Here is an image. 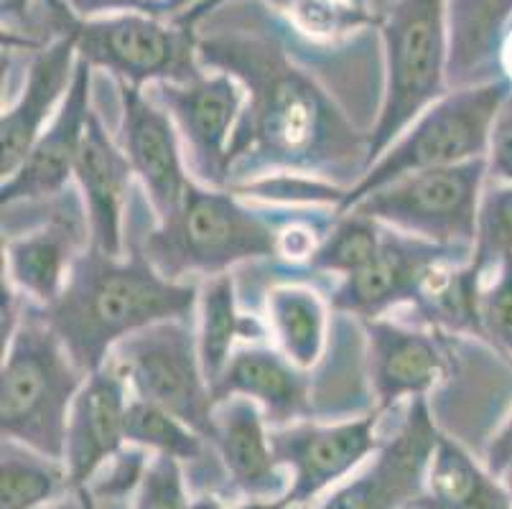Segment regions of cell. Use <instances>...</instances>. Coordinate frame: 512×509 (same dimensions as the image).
Listing matches in <instances>:
<instances>
[{
  "label": "cell",
  "instance_id": "33",
  "mask_svg": "<svg viewBox=\"0 0 512 509\" xmlns=\"http://www.w3.org/2000/svg\"><path fill=\"white\" fill-rule=\"evenodd\" d=\"M495 273L490 286L482 288V339L512 364V255Z\"/></svg>",
  "mask_w": 512,
  "mask_h": 509
},
{
  "label": "cell",
  "instance_id": "22",
  "mask_svg": "<svg viewBox=\"0 0 512 509\" xmlns=\"http://www.w3.org/2000/svg\"><path fill=\"white\" fill-rule=\"evenodd\" d=\"M85 247V230L79 227L77 214L57 209L49 222L26 235L11 237L3 245V270L18 293L29 296L41 308H49L62 296L69 273Z\"/></svg>",
  "mask_w": 512,
  "mask_h": 509
},
{
  "label": "cell",
  "instance_id": "39",
  "mask_svg": "<svg viewBox=\"0 0 512 509\" xmlns=\"http://www.w3.org/2000/svg\"><path fill=\"white\" fill-rule=\"evenodd\" d=\"M34 0H0V13H3V23L26 21Z\"/></svg>",
  "mask_w": 512,
  "mask_h": 509
},
{
  "label": "cell",
  "instance_id": "20",
  "mask_svg": "<svg viewBox=\"0 0 512 509\" xmlns=\"http://www.w3.org/2000/svg\"><path fill=\"white\" fill-rule=\"evenodd\" d=\"M133 176L136 174L125 151L107 135L105 125L92 110L74 163V179L82 191L85 217L90 222V245L113 258L125 255L123 214Z\"/></svg>",
  "mask_w": 512,
  "mask_h": 509
},
{
  "label": "cell",
  "instance_id": "13",
  "mask_svg": "<svg viewBox=\"0 0 512 509\" xmlns=\"http://www.w3.org/2000/svg\"><path fill=\"white\" fill-rule=\"evenodd\" d=\"M472 250L467 247H444L421 237L385 230L383 245L375 258L342 278L332 296V306L342 314L367 319H383L390 308L416 301L423 280L439 263H467Z\"/></svg>",
  "mask_w": 512,
  "mask_h": 509
},
{
  "label": "cell",
  "instance_id": "23",
  "mask_svg": "<svg viewBox=\"0 0 512 509\" xmlns=\"http://www.w3.org/2000/svg\"><path fill=\"white\" fill-rule=\"evenodd\" d=\"M421 509H512L510 492L456 438L441 433L426 471Z\"/></svg>",
  "mask_w": 512,
  "mask_h": 509
},
{
  "label": "cell",
  "instance_id": "32",
  "mask_svg": "<svg viewBox=\"0 0 512 509\" xmlns=\"http://www.w3.org/2000/svg\"><path fill=\"white\" fill-rule=\"evenodd\" d=\"M512 255V184H492L482 191L469 263L487 273Z\"/></svg>",
  "mask_w": 512,
  "mask_h": 509
},
{
  "label": "cell",
  "instance_id": "24",
  "mask_svg": "<svg viewBox=\"0 0 512 509\" xmlns=\"http://www.w3.org/2000/svg\"><path fill=\"white\" fill-rule=\"evenodd\" d=\"M512 23V0H449V87L477 84L497 62Z\"/></svg>",
  "mask_w": 512,
  "mask_h": 509
},
{
  "label": "cell",
  "instance_id": "34",
  "mask_svg": "<svg viewBox=\"0 0 512 509\" xmlns=\"http://www.w3.org/2000/svg\"><path fill=\"white\" fill-rule=\"evenodd\" d=\"M192 497L186 492V471L171 456H153L146 476L136 492L133 509H189Z\"/></svg>",
  "mask_w": 512,
  "mask_h": 509
},
{
  "label": "cell",
  "instance_id": "28",
  "mask_svg": "<svg viewBox=\"0 0 512 509\" xmlns=\"http://www.w3.org/2000/svg\"><path fill=\"white\" fill-rule=\"evenodd\" d=\"M72 494L67 464L3 438L0 509H41Z\"/></svg>",
  "mask_w": 512,
  "mask_h": 509
},
{
  "label": "cell",
  "instance_id": "4",
  "mask_svg": "<svg viewBox=\"0 0 512 509\" xmlns=\"http://www.w3.org/2000/svg\"><path fill=\"white\" fill-rule=\"evenodd\" d=\"M143 255L171 280L212 278L278 255V232L232 191L192 179L179 207L143 237Z\"/></svg>",
  "mask_w": 512,
  "mask_h": 509
},
{
  "label": "cell",
  "instance_id": "46",
  "mask_svg": "<svg viewBox=\"0 0 512 509\" xmlns=\"http://www.w3.org/2000/svg\"><path fill=\"white\" fill-rule=\"evenodd\" d=\"M288 509H314L311 504H301V507H288Z\"/></svg>",
  "mask_w": 512,
  "mask_h": 509
},
{
  "label": "cell",
  "instance_id": "5",
  "mask_svg": "<svg viewBox=\"0 0 512 509\" xmlns=\"http://www.w3.org/2000/svg\"><path fill=\"white\" fill-rule=\"evenodd\" d=\"M512 84L505 77L451 87L431 102L398 138L380 153L365 174L344 191L334 212L344 214L372 191L383 189L408 174L428 168L456 166L487 156L492 120Z\"/></svg>",
  "mask_w": 512,
  "mask_h": 509
},
{
  "label": "cell",
  "instance_id": "8",
  "mask_svg": "<svg viewBox=\"0 0 512 509\" xmlns=\"http://www.w3.org/2000/svg\"><path fill=\"white\" fill-rule=\"evenodd\" d=\"M484 179V156L456 166L428 168L372 191L347 212L365 214L390 230L434 245L472 250Z\"/></svg>",
  "mask_w": 512,
  "mask_h": 509
},
{
  "label": "cell",
  "instance_id": "18",
  "mask_svg": "<svg viewBox=\"0 0 512 509\" xmlns=\"http://www.w3.org/2000/svg\"><path fill=\"white\" fill-rule=\"evenodd\" d=\"M362 326L375 408L380 413L395 408L400 400L426 398L449 375V354L439 334L390 319H367Z\"/></svg>",
  "mask_w": 512,
  "mask_h": 509
},
{
  "label": "cell",
  "instance_id": "37",
  "mask_svg": "<svg viewBox=\"0 0 512 509\" xmlns=\"http://www.w3.org/2000/svg\"><path fill=\"white\" fill-rule=\"evenodd\" d=\"M484 466L502 479L507 471L512 469V413L510 418L497 428L495 436L487 441V448H484Z\"/></svg>",
  "mask_w": 512,
  "mask_h": 509
},
{
  "label": "cell",
  "instance_id": "47",
  "mask_svg": "<svg viewBox=\"0 0 512 509\" xmlns=\"http://www.w3.org/2000/svg\"><path fill=\"white\" fill-rule=\"evenodd\" d=\"M406 509H421V507H416V504H408V507Z\"/></svg>",
  "mask_w": 512,
  "mask_h": 509
},
{
  "label": "cell",
  "instance_id": "29",
  "mask_svg": "<svg viewBox=\"0 0 512 509\" xmlns=\"http://www.w3.org/2000/svg\"><path fill=\"white\" fill-rule=\"evenodd\" d=\"M125 438L133 446L151 451L153 456H171L179 464L189 466H202L209 451H214L212 443L189 423L141 398H130Z\"/></svg>",
  "mask_w": 512,
  "mask_h": 509
},
{
  "label": "cell",
  "instance_id": "9",
  "mask_svg": "<svg viewBox=\"0 0 512 509\" xmlns=\"http://www.w3.org/2000/svg\"><path fill=\"white\" fill-rule=\"evenodd\" d=\"M107 362L118 367L133 398L169 410L212 443V385L204 375L197 331L189 321L148 326L123 339Z\"/></svg>",
  "mask_w": 512,
  "mask_h": 509
},
{
  "label": "cell",
  "instance_id": "14",
  "mask_svg": "<svg viewBox=\"0 0 512 509\" xmlns=\"http://www.w3.org/2000/svg\"><path fill=\"white\" fill-rule=\"evenodd\" d=\"M123 120L120 148L141 179L156 219L169 217L184 199L192 176L181 156V135L169 112L136 84L118 82Z\"/></svg>",
  "mask_w": 512,
  "mask_h": 509
},
{
  "label": "cell",
  "instance_id": "42",
  "mask_svg": "<svg viewBox=\"0 0 512 509\" xmlns=\"http://www.w3.org/2000/svg\"><path fill=\"white\" fill-rule=\"evenodd\" d=\"M41 509H85V507H82V502H79L77 494H69V497L59 499V502H54V504H46V507H41Z\"/></svg>",
  "mask_w": 512,
  "mask_h": 509
},
{
  "label": "cell",
  "instance_id": "2",
  "mask_svg": "<svg viewBox=\"0 0 512 509\" xmlns=\"http://www.w3.org/2000/svg\"><path fill=\"white\" fill-rule=\"evenodd\" d=\"M199 288L166 278L143 250L113 258L85 247L57 303L41 308V319L57 331L85 375L107 364L123 339L161 321H189Z\"/></svg>",
  "mask_w": 512,
  "mask_h": 509
},
{
  "label": "cell",
  "instance_id": "26",
  "mask_svg": "<svg viewBox=\"0 0 512 509\" xmlns=\"http://www.w3.org/2000/svg\"><path fill=\"white\" fill-rule=\"evenodd\" d=\"M268 329L276 349L299 370L309 372L319 364L327 347V303L306 286H278L265 301Z\"/></svg>",
  "mask_w": 512,
  "mask_h": 509
},
{
  "label": "cell",
  "instance_id": "35",
  "mask_svg": "<svg viewBox=\"0 0 512 509\" xmlns=\"http://www.w3.org/2000/svg\"><path fill=\"white\" fill-rule=\"evenodd\" d=\"M151 459V451L128 443L118 456H113L97 471V476L90 484V494L95 499H113V502H120V499L136 494Z\"/></svg>",
  "mask_w": 512,
  "mask_h": 509
},
{
  "label": "cell",
  "instance_id": "16",
  "mask_svg": "<svg viewBox=\"0 0 512 509\" xmlns=\"http://www.w3.org/2000/svg\"><path fill=\"white\" fill-rule=\"evenodd\" d=\"M77 36L57 26V39L31 59L18 100L0 118V174L11 176L62 107L77 72Z\"/></svg>",
  "mask_w": 512,
  "mask_h": 509
},
{
  "label": "cell",
  "instance_id": "6",
  "mask_svg": "<svg viewBox=\"0 0 512 509\" xmlns=\"http://www.w3.org/2000/svg\"><path fill=\"white\" fill-rule=\"evenodd\" d=\"M385 90L367 166L431 102L449 92V0H395L380 16Z\"/></svg>",
  "mask_w": 512,
  "mask_h": 509
},
{
  "label": "cell",
  "instance_id": "3",
  "mask_svg": "<svg viewBox=\"0 0 512 509\" xmlns=\"http://www.w3.org/2000/svg\"><path fill=\"white\" fill-rule=\"evenodd\" d=\"M87 375L77 367L57 331L41 316L18 321L3 344L0 431L39 454L64 461L69 418Z\"/></svg>",
  "mask_w": 512,
  "mask_h": 509
},
{
  "label": "cell",
  "instance_id": "30",
  "mask_svg": "<svg viewBox=\"0 0 512 509\" xmlns=\"http://www.w3.org/2000/svg\"><path fill=\"white\" fill-rule=\"evenodd\" d=\"M385 237V224L365 214H339L337 224L327 237H321L316 250L306 263L319 273H332L339 278L355 275L377 255Z\"/></svg>",
  "mask_w": 512,
  "mask_h": 509
},
{
  "label": "cell",
  "instance_id": "44",
  "mask_svg": "<svg viewBox=\"0 0 512 509\" xmlns=\"http://www.w3.org/2000/svg\"><path fill=\"white\" fill-rule=\"evenodd\" d=\"M225 3H227V0H214L212 6L207 8V16H209V13H212V11H217V8H220V6H225ZM352 3H357V6H367V0H352Z\"/></svg>",
  "mask_w": 512,
  "mask_h": 509
},
{
  "label": "cell",
  "instance_id": "21",
  "mask_svg": "<svg viewBox=\"0 0 512 509\" xmlns=\"http://www.w3.org/2000/svg\"><path fill=\"white\" fill-rule=\"evenodd\" d=\"M227 398H248L260 405L271 428L309 420V377L288 357L271 347L235 349L212 385L214 405Z\"/></svg>",
  "mask_w": 512,
  "mask_h": 509
},
{
  "label": "cell",
  "instance_id": "40",
  "mask_svg": "<svg viewBox=\"0 0 512 509\" xmlns=\"http://www.w3.org/2000/svg\"><path fill=\"white\" fill-rule=\"evenodd\" d=\"M497 67L502 69V77L512 84V23L505 31V39L500 44V54H497Z\"/></svg>",
  "mask_w": 512,
  "mask_h": 509
},
{
  "label": "cell",
  "instance_id": "11",
  "mask_svg": "<svg viewBox=\"0 0 512 509\" xmlns=\"http://www.w3.org/2000/svg\"><path fill=\"white\" fill-rule=\"evenodd\" d=\"M151 97L174 120L197 181L225 189L227 153L245 107V87L230 74L214 72L189 82L151 84Z\"/></svg>",
  "mask_w": 512,
  "mask_h": 509
},
{
  "label": "cell",
  "instance_id": "41",
  "mask_svg": "<svg viewBox=\"0 0 512 509\" xmlns=\"http://www.w3.org/2000/svg\"><path fill=\"white\" fill-rule=\"evenodd\" d=\"M189 509H227V507L225 502H222L220 494L204 492V494H197V497H192V507Z\"/></svg>",
  "mask_w": 512,
  "mask_h": 509
},
{
  "label": "cell",
  "instance_id": "43",
  "mask_svg": "<svg viewBox=\"0 0 512 509\" xmlns=\"http://www.w3.org/2000/svg\"><path fill=\"white\" fill-rule=\"evenodd\" d=\"M77 497H79V502H82V507H85V509H97L95 497L90 494V489H82V492H77Z\"/></svg>",
  "mask_w": 512,
  "mask_h": 509
},
{
  "label": "cell",
  "instance_id": "7",
  "mask_svg": "<svg viewBox=\"0 0 512 509\" xmlns=\"http://www.w3.org/2000/svg\"><path fill=\"white\" fill-rule=\"evenodd\" d=\"M54 26L77 36V54L92 69H105L118 82L151 87L158 82H189L202 77L199 36L194 28L146 11L77 18L64 0H51Z\"/></svg>",
  "mask_w": 512,
  "mask_h": 509
},
{
  "label": "cell",
  "instance_id": "31",
  "mask_svg": "<svg viewBox=\"0 0 512 509\" xmlns=\"http://www.w3.org/2000/svg\"><path fill=\"white\" fill-rule=\"evenodd\" d=\"M276 6L311 41H339L362 28L380 26V16L352 0H276Z\"/></svg>",
  "mask_w": 512,
  "mask_h": 509
},
{
  "label": "cell",
  "instance_id": "19",
  "mask_svg": "<svg viewBox=\"0 0 512 509\" xmlns=\"http://www.w3.org/2000/svg\"><path fill=\"white\" fill-rule=\"evenodd\" d=\"M212 446L245 502H278L288 492L291 476L276 461L271 426L258 403L227 398L214 405Z\"/></svg>",
  "mask_w": 512,
  "mask_h": 509
},
{
  "label": "cell",
  "instance_id": "1",
  "mask_svg": "<svg viewBox=\"0 0 512 509\" xmlns=\"http://www.w3.org/2000/svg\"><path fill=\"white\" fill-rule=\"evenodd\" d=\"M202 67L245 87V107L232 135L227 166L235 176L365 174L370 133L344 115L324 87L283 46L265 36L214 34L199 39Z\"/></svg>",
  "mask_w": 512,
  "mask_h": 509
},
{
  "label": "cell",
  "instance_id": "12",
  "mask_svg": "<svg viewBox=\"0 0 512 509\" xmlns=\"http://www.w3.org/2000/svg\"><path fill=\"white\" fill-rule=\"evenodd\" d=\"M439 438L428 400H411L398 433L383 441L349 479L324 494L316 509H406L426 489V471Z\"/></svg>",
  "mask_w": 512,
  "mask_h": 509
},
{
  "label": "cell",
  "instance_id": "25",
  "mask_svg": "<svg viewBox=\"0 0 512 509\" xmlns=\"http://www.w3.org/2000/svg\"><path fill=\"white\" fill-rule=\"evenodd\" d=\"M482 270L472 263H439L411 303L431 329L482 339Z\"/></svg>",
  "mask_w": 512,
  "mask_h": 509
},
{
  "label": "cell",
  "instance_id": "38",
  "mask_svg": "<svg viewBox=\"0 0 512 509\" xmlns=\"http://www.w3.org/2000/svg\"><path fill=\"white\" fill-rule=\"evenodd\" d=\"M77 18H100L113 13L146 11L148 0H64Z\"/></svg>",
  "mask_w": 512,
  "mask_h": 509
},
{
  "label": "cell",
  "instance_id": "27",
  "mask_svg": "<svg viewBox=\"0 0 512 509\" xmlns=\"http://www.w3.org/2000/svg\"><path fill=\"white\" fill-rule=\"evenodd\" d=\"M197 314L199 357H202L209 385H214L235 354L237 339H253L250 334L260 336L263 331H253L258 329V321L240 314L235 278L230 273L212 275V278L204 280V286L199 288Z\"/></svg>",
  "mask_w": 512,
  "mask_h": 509
},
{
  "label": "cell",
  "instance_id": "15",
  "mask_svg": "<svg viewBox=\"0 0 512 509\" xmlns=\"http://www.w3.org/2000/svg\"><path fill=\"white\" fill-rule=\"evenodd\" d=\"M92 67L85 59H77L72 87L64 97L62 107L54 115L29 156L21 166L0 184V204L3 209L18 202H39L54 199L64 191L74 176L79 148L85 140L87 123L92 115Z\"/></svg>",
  "mask_w": 512,
  "mask_h": 509
},
{
  "label": "cell",
  "instance_id": "36",
  "mask_svg": "<svg viewBox=\"0 0 512 509\" xmlns=\"http://www.w3.org/2000/svg\"><path fill=\"white\" fill-rule=\"evenodd\" d=\"M484 158H487V176L495 184H512V87L492 120Z\"/></svg>",
  "mask_w": 512,
  "mask_h": 509
},
{
  "label": "cell",
  "instance_id": "17",
  "mask_svg": "<svg viewBox=\"0 0 512 509\" xmlns=\"http://www.w3.org/2000/svg\"><path fill=\"white\" fill-rule=\"evenodd\" d=\"M130 398L133 392L113 362L87 375L74 400L64 454L72 494L90 489L97 471L128 446L125 418Z\"/></svg>",
  "mask_w": 512,
  "mask_h": 509
},
{
  "label": "cell",
  "instance_id": "10",
  "mask_svg": "<svg viewBox=\"0 0 512 509\" xmlns=\"http://www.w3.org/2000/svg\"><path fill=\"white\" fill-rule=\"evenodd\" d=\"M380 415L383 413L375 408L339 423L299 420L291 426L271 428L273 454L291 476L288 492L278 502H242L227 509H288L329 494L383 446V438H377Z\"/></svg>",
  "mask_w": 512,
  "mask_h": 509
},
{
  "label": "cell",
  "instance_id": "45",
  "mask_svg": "<svg viewBox=\"0 0 512 509\" xmlns=\"http://www.w3.org/2000/svg\"><path fill=\"white\" fill-rule=\"evenodd\" d=\"M505 487H507V492H510V499H512V469L505 474Z\"/></svg>",
  "mask_w": 512,
  "mask_h": 509
}]
</instances>
